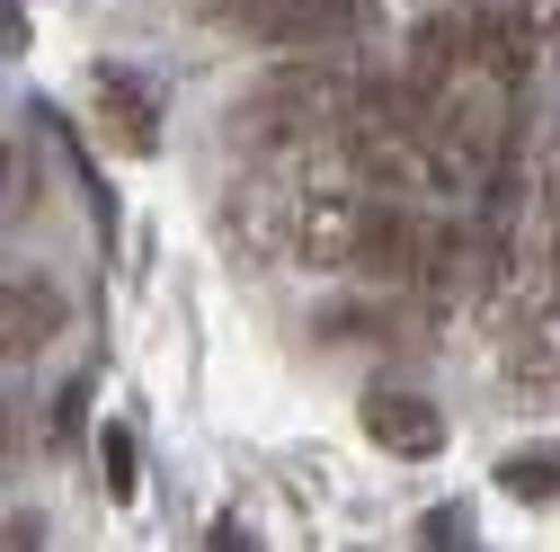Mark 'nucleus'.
<instances>
[{
	"label": "nucleus",
	"mask_w": 560,
	"mask_h": 552,
	"mask_svg": "<svg viewBox=\"0 0 560 552\" xmlns=\"http://www.w3.org/2000/svg\"><path fill=\"white\" fill-rule=\"evenodd\" d=\"M241 27L267 45H365L383 36V0H258Z\"/></svg>",
	"instance_id": "f03ea898"
},
{
	"label": "nucleus",
	"mask_w": 560,
	"mask_h": 552,
	"mask_svg": "<svg viewBox=\"0 0 560 552\" xmlns=\"http://www.w3.org/2000/svg\"><path fill=\"white\" fill-rule=\"evenodd\" d=\"M98 463H107V472H98L107 499L133 508V491H143V463H133V437H125V428H98Z\"/></svg>",
	"instance_id": "423d86ee"
},
{
	"label": "nucleus",
	"mask_w": 560,
	"mask_h": 552,
	"mask_svg": "<svg viewBox=\"0 0 560 552\" xmlns=\"http://www.w3.org/2000/svg\"><path fill=\"white\" fill-rule=\"evenodd\" d=\"M365 437H374L383 455H400V463H428V455L445 446V410H436L428 392L374 383V392H365Z\"/></svg>",
	"instance_id": "7ed1b4c3"
},
{
	"label": "nucleus",
	"mask_w": 560,
	"mask_h": 552,
	"mask_svg": "<svg viewBox=\"0 0 560 552\" xmlns=\"http://www.w3.org/2000/svg\"><path fill=\"white\" fill-rule=\"evenodd\" d=\"M499 491H508L516 508H551V499H560V437L516 446V455L499 463Z\"/></svg>",
	"instance_id": "39448f33"
},
{
	"label": "nucleus",
	"mask_w": 560,
	"mask_h": 552,
	"mask_svg": "<svg viewBox=\"0 0 560 552\" xmlns=\"http://www.w3.org/2000/svg\"><path fill=\"white\" fill-rule=\"evenodd\" d=\"M0 312H10V330H0V338H10V366H27L45 338L62 330V295L45 286V276H10V303H0Z\"/></svg>",
	"instance_id": "20e7f679"
},
{
	"label": "nucleus",
	"mask_w": 560,
	"mask_h": 552,
	"mask_svg": "<svg viewBox=\"0 0 560 552\" xmlns=\"http://www.w3.org/2000/svg\"><path fill=\"white\" fill-rule=\"evenodd\" d=\"M81 99H90V125H98L107 152H125V161H152L161 152V90H152V72H133V62H98Z\"/></svg>",
	"instance_id": "f257e3e1"
}]
</instances>
